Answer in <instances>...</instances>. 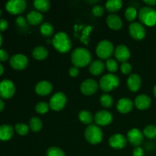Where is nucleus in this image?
<instances>
[{
  "label": "nucleus",
  "instance_id": "1",
  "mask_svg": "<svg viewBox=\"0 0 156 156\" xmlns=\"http://www.w3.org/2000/svg\"><path fill=\"white\" fill-rule=\"evenodd\" d=\"M91 58L92 56L91 53L83 47H78L75 49L71 55L72 63L77 68L87 66L91 64Z\"/></svg>",
  "mask_w": 156,
  "mask_h": 156
},
{
  "label": "nucleus",
  "instance_id": "2",
  "mask_svg": "<svg viewBox=\"0 0 156 156\" xmlns=\"http://www.w3.org/2000/svg\"><path fill=\"white\" fill-rule=\"evenodd\" d=\"M52 44L59 53H68L72 48V41L69 35L65 32H58L54 35Z\"/></svg>",
  "mask_w": 156,
  "mask_h": 156
},
{
  "label": "nucleus",
  "instance_id": "3",
  "mask_svg": "<svg viewBox=\"0 0 156 156\" xmlns=\"http://www.w3.org/2000/svg\"><path fill=\"white\" fill-rule=\"evenodd\" d=\"M140 23L148 27L156 25V10L154 8L145 6L140 10L138 13Z\"/></svg>",
  "mask_w": 156,
  "mask_h": 156
},
{
  "label": "nucleus",
  "instance_id": "4",
  "mask_svg": "<svg viewBox=\"0 0 156 156\" xmlns=\"http://www.w3.org/2000/svg\"><path fill=\"white\" fill-rule=\"evenodd\" d=\"M85 138L91 144H99L103 140V132L98 125L90 124L85 130Z\"/></svg>",
  "mask_w": 156,
  "mask_h": 156
},
{
  "label": "nucleus",
  "instance_id": "5",
  "mask_svg": "<svg viewBox=\"0 0 156 156\" xmlns=\"http://www.w3.org/2000/svg\"><path fill=\"white\" fill-rule=\"evenodd\" d=\"M120 85V79L116 75L109 73L101 77L99 82L101 89L105 92H109L117 88Z\"/></svg>",
  "mask_w": 156,
  "mask_h": 156
},
{
  "label": "nucleus",
  "instance_id": "6",
  "mask_svg": "<svg viewBox=\"0 0 156 156\" xmlns=\"http://www.w3.org/2000/svg\"><path fill=\"white\" fill-rule=\"evenodd\" d=\"M114 53V45L108 40L100 41L96 47V53L101 59H109Z\"/></svg>",
  "mask_w": 156,
  "mask_h": 156
},
{
  "label": "nucleus",
  "instance_id": "7",
  "mask_svg": "<svg viewBox=\"0 0 156 156\" xmlns=\"http://www.w3.org/2000/svg\"><path fill=\"white\" fill-rule=\"evenodd\" d=\"M67 102V97L63 92H56L50 98L49 105L50 109L54 111H60L65 108Z\"/></svg>",
  "mask_w": 156,
  "mask_h": 156
},
{
  "label": "nucleus",
  "instance_id": "8",
  "mask_svg": "<svg viewBox=\"0 0 156 156\" xmlns=\"http://www.w3.org/2000/svg\"><path fill=\"white\" fill-rule=\"evenodd\" d=\"M27 2L24 0H10L7 2L5 9L9 13L12 15H21L25 11Z\"/></svg>",
  "mask_w": 156,
  "mask_h": 156
},
{
  "label": "nucleus",
  "instance_id": "9",
  "mask_svg": "<svg viewBox=\"0 0 156 156\" xmlns=\"http://www.w3.org/2000/svg\"><path fill=\"white\" fill-rule=\"evenodd\" d=\"M15 93V86L9 79L0 82V98L3 99L12 98Z\"/></svg>",
  "mask_w": 156,
  "mask_h": 156
},
{
  "label": "nucleus",
  "instance_id": "10",
  "mask_svg": "<svg viewBox=\"0 0 156 156\" xmlns=\"http://www.w3.org/2000/svg\"><path fill=\"white\" fill-rule=\"evenodd\" d=\"M129 33L134 40L141 41L146 37V30L145 26L140 22H133L129 26Z\"/></svg>",
  "mask_w": 156,
  "mask_h": 156
},
{
  "label": "nucleus",
  "instance_id": "11",
  "mask_svg": "<svg viewBox=\"0 0 156 156\" xmlns=\"http://www.w3.org/2000/svg\"><path fill=\"white\" fill-rule=\"evenodd\" d=\"M9 63L12 69L15 70L25 69L28 66V59L27 56L21 53L13 55L9 59Z\"/></svg>",
  "mask_w": 156,
  "mask_h": 156
},
{
  "label": "nucleus",
  "instance_id": "12",
  "mask_svg": "<svg viewBox=\"0 0 156 156\" xmlns=\"http://www.w3.org/2000/svg\"><path fill=\"white\" fill-rule=\"evenodd\" d=\"M94 122L98 126H108L113 122L114 117L112 114L108 111H99L94 116Z\"/></svg>",
  "mask_w": 156,
  "mask_h": 156
},
{
  "label": "nucleus",
  "instance_id": "13",
  "mask_svg": "<svg viewBox=\"0 0 156 156\" xmlns=\"http://www.w3.org/2000/svg\"><path fill=\"white\" fill-rule=\"evenodd\" d=\"M144 140V135L143 132L137 128H133L127 133V141L132 146L139 147Z\"/></svg>",
  "mask_w": 156,
  "mask_h": 156
},
{
  "label": "nucleus",
  "instance_id": "14",
  "mask_svg": "<svg viewBox=\"0 0 156 156\" xmlns=\"http://www.w3.org/2000/svg\"><path fill=\"white\" fill-rule=\"evenodd\" d=\"M98 84L94 79H88L84 81L80 86L82 93L85 95H92L98 89Z\"/></svg>",
  "mask_w": 156,
  "mask_h": 156
},
{
  "label": "nucleus",
  "instance_id": "15",
  "mask_svg": "<svg viewBox=\"0 0 156 156\" xmlns=\"http://www.w3.org/2000/svg\"><path fill=\"white\" fill-rule=\"evenodd\" d=\"M108 143L113 149H122L126 147L127 144V139L122 134L116 133L110 137Z\"/></svg>",
  "mask_w": 156,
  "mask_h": 156
},
{
  "label": "nucleus",
  "instance_id": "16",
  "mask_svg": "<svg viewBox=\"0 0 156 156\" xmlns=\"http://www.w3.org/2000/svg\"><path fill=\"white\" fill-rule=\"evenodd\" d=\"M114 56L116 59L120 62H126L130 57V51L126 46L120 44L114 50Z\"/></svg>",
  "mask_w": 156,
  "mask_h": 156
},
{
  "label": "nucleus",
  "instance_id": "17",
  "mask_svg": "<svg viewBox=\"0 0 156 156\" xmlns=\"http://www.w3.org/2000/svg\"><path fill=\"white\" fill-rule=\"evenodd\" d=\"M128 88L132 92H136L140 89L142 85V79L138 74L133 73L129 75L126 82Z\"/></svg>",
  "mask_w": 156,
  "mask_h": 156
},
{
  "label": "nucleus",
  "instance_id": "18",
  "mask_svg": "<svg viewBox=\"0 0 156 156\" xmlns=\"http://www.w3.org/2000/svg\"><path fill=\"white\" fill-rule=\"evenodd\" d=\"M134 105L136 107L137 109L144 111L150 108L152 105V99L146 94H140L135 98Z\"/></svg>",
  "mask_w": 156,
  "mask_h": 156
},
{
  "label": "nucleus",
  "instance_id": "19",
  "mask_svg": "<svg viewBox=\"0 0 156 156\" xmlns=\"http://www.w3.org/2000/svg\"><path fill=\"white\" fill-rule=\"evenodd\" d=\"M53 91V85L48 81H41L35 86V92L40 96H47Z\"/></svg>",
  "mask_w": 156,
  "mask_h": 156
},
{
  "label": "nucleus",
  "instance_id": "20",
  "mask_svg": "<svg viewBox=\"0 0 156 156\" xmlns=\"http://www.w3.org/2000/svg\"><path fill=\"white\" fill-rule=\"evenodd\" d=\"M133 102L127 98L120 99L117 103V110L121 114H127L133 110Z\"/></svg>",
  "mask_w": 156,
  "mask_h": 156
},
{
  "label": "nucleus",
  "instance_id": "21",
  "mask_svg": "<svg viewBox=\"0 0 156 156\" xmlns=\"http://www.w3.org/2000/svg\"><path fill=\"white\" fill-rule=\"evenodd\" d=\"M107 24L112 30H118L123 27V21L121 18L116 14H111L107 17Z\"/></svg>",
  "mask_w": 156,
  "mask_h": 156
},
{
  "label": "nucleus",
  "instance_id": "22",
  "mask_svg": "<svg viewBox=\"0 0 156 156\" xmlns=\"http://www.w3.org/2000/svg\"><path fill=\"white\" fill-rule=\"evenodd\" d=\"M14 135V128L8 124H3L0 126V140L1 141H9Z\"/></svg>",
  "mask_w": 156,
  "mask_h": 156
},
{
  "label": "nucleus",
  "instance_id": "23",
  "mask_svg": "<svg viewBox=\"0 0 156 156\" xmlns=\"http://www.w3.org/2000/svg\"><path fill=\"white\" fill-rule=\"evenodd\" d=\"M105 64L104 63L103 61L100 60V59L93 61L89 66V72L93 76H99V75H101L105 71Z\"/></svg>",
  "mask_w": 156,
  "mask_h": 156
},
{
  "label": "nucleus",
  "instance_id": "24",
  "mask_svg": "<svg viewBox=\"0 0 156 156\" xmlns=\"http://www.w3.org/2000/svg\"><path fill=\"white\" fill-rule=\"evenodd\" d=\"M44 16L41 12L37 11H32L27 15V21L31 25H38L42 23Z\"/></svg>",
  "mask_w": 156,
  "mask_h": 156
},
{
  "label": "nucleus",
  "instance_id": "25",
  "mask_svg": "<svg viewBox=\"0 0 156 156\" xmlns=\"http://www.w3.org/2000/svg\"><path fill=\"white\" fill-rule=\"evenodd\" d=\"M48 50L47 48L42 46H39V47H36L34 48L33 51H32V56L37 60H44V59H47L48 56Z\"/></svg>",
  "mask_w": 156,
  "mask_h": 156
},
{
  "label": "nucleus",
  "instance_id": "26",
  "mask_svg": "<svg viewBox=\"0 0 156 156\" xmlns=\"http://www.w3.org/2000/svg\"><path fill=\"white\" fill-rule=\"evenodd\" d=\"M123 5V2L121 0H108L105 3V8L107 11L114 14L120 10Z\"/></svg>",
  "mask_w": 156,
  "mask_h": 156
},
{
  "label": "nucleus",
  "instance_id": "27",
  "mask_svg": "<svg viewBox=\"0 0 156 156\" xmlns=\"http://www.w3.org/2000/svg\"><path fill=\"white\" fill-rule=\"evenodd\" d=\"M34 6L39 12H47L50 9V2L48 0H35Z\"/></svg>",
  "mask_w": 156,
  "mask_h": 156
},
{
  "label": "nucleus",
  "instance_id": "28",
  "mask_svg": "<svg viewBox=\"0 0 156 156\" xmlns=\"http://www.w3.org/2000/svg\"><path fill=\"white\" fill-rule=\"evenodd\" d=\"M79 119L82 123L84 124H91L94 116L90 111H86V110H82L79 113Z\"/></svg>",
  "mask_w": 156,
  "mask_h": 156
},
{
  "label": "nucleus",
  "instance_id": "29",
  "mask_svg": "<svg viewBox=\"0 0 156 156\" xmlns=\"http://www.w3.org/2000/svg\"><path fill=\"white\" fill-rule=\"evenodd\" d=\"M40 32L43 36L49 37H51L54 33V27L52 25V24L49 22L43 23L40 27Z\"/></svg>",
  "mask_w": 156,
  "mask_h": 156
},
{
  "label": "nucleus",
  "instance_id": "30",
  "mask_svg": "<svg viewBox=\"0 0 156 156\" xmlns=\"http://www.w3.org/2000/svg\"><path fill=\"white\" fill-rule=\"evenodd\" d=\"M43 127L42 120L37 117H34L29 121V128L33 132H39L41 130Z\"/></svg>",
  "mask_w": 156,
  "mask_h": 156
},
{
  "label": "nucleus",
  "instance_id": "31",
  "mask_svg": "<svg viewBox=\"0 0 156 156\" xmlns=\"http://www.w3.org/2000/svg\"><path fill=\"white\" fill-rule=\"evenodd\" d=\"M144 136L149 140L156 139V126L155 125H148L144 128L143 132Z\"/></svg>",
  "mask_w": 156,
  "mask_h": 156
},
{
  "label": "nucleus",
  "instance_id": "32",
  "mask_svg": "<svg viewBox=\"0 0 156 156\" xmlns=\"http://www.w3.org/2000/svg\"><path fill=\"white\" fill-rule=\"evenodd\" d=\"M101 105L105 108H110L114 105V98L108 94H101L100 98Z\"/></svg>",
  "mask_w": 156,
  "mask_h": 156
},
{
  "label": "nucleus",
  "instance_id": "33",
  "mask_svg": "<svg viewBox=\"0 0 156 156\" xmlns=\"http://www.w3.org/2000/svg\"><path fill=\"white\" fill-rule=\"evenodd\" d=\"M138 13L139 12H137L136 8L133 7V6L128 7L127 9H126V11H125V18H126L128 21L132 22V21H133L136 18V17L138 16Z\"/></svg>",
  "mask_w": 156,
  "mask_h": 156
},
{
  "label": "nucleus",
  "instance_id": "34",
  "mask_svg": "<svg viewBox=\"0 0 156 156\" xmlns=\"http://www.w3.org/2000/svg\"><path fill=\"white\" fill-rule=\"evenodd\" d=\"M50 108V105L48 103L45 101H41L37 104V105L35 106V111L40 114H44L48 112Z\"/></svg>",
  "mask_w": 156,
  "mask_h": 156
},
{
  "label": "nucleus",
  "instance_id": "35",
  "mask_svg": "<svg viewBox=\"0 0 156 156\" xmlns=\"http://www.w3.org/2000/svg\"><path fill=\"white\" fill-rule=\"evenodd\" d=\"M47 156H66L65 152L57 146H51L47 151Z\"/></svg>",
  "mask_w": 156,
  "mask_h": 156
},
{
  "label": "nucleus",
  "instance_id": "36",
  "mask_svg": "<svg viewBox=\"0 0 156 156\" xmlns=\"http://www.w3.org/2000/svg\"><path fill=\"white\" fill-rule=\"evenodd\" d=\"M15 129L18 135L26 136L27 134H28L29 126L24 123H17L15 126Z\"/></svg>",
  "mask_w": 156,
  "mask_h": 156
},
{
  "label": "nucleus",
  "instance_id": "37",
  "mask_svg": "<svg viewBox=\"0 0 156 156\" xmlns=\"http://www.w3.org/2000/svg\"><path fill=\"white\" fill-rule=\"evenodd\" d=\"M105 67L111 73H115L118 69V64H117V62L115 59H109L106 61Z\"/></svg>",
  "mask_w": 156,
  "mask_h": 156
},
{
  "label": "nucleus",
  "instance_id": "38",
  "mask_svg": "<svg viewBox=\"0 0 156 156\" xmlns=\"http://www.w3.org/2000/svg\"><path fill=\"white\" fill-rule=\"evenodd\" d=\"M92 15L95 17H101L105 13V9L101 5H96L92 8Z\"/></svg>",
  "mask_w": 156,
  "mask_h": 156
},
{
  "label": "nucleus",
  "instance_id": "39",
  "mask_svg": "<svg viewBox=\"0 0 156 156\" xmlns=\"http://www.w3.org/2000/svg\"><path fill=\"white\" fill-rule=\"evenodd\" d=\"M120 70L124 75H128L132 72V66L129 62H123L120 66Z\"/></svg>",
  "mask_w": 156,
  "mask_h": 156
},
{
  "label": "nucleus",
  "instance_id": "40",
  "mask_svg": "<svg viewBox=\"0 0 156 156\" xmlns=\"http://www.w3.org/2000/svg\"><path fill=\"white\" fill-rule=\"evenodd\" d=\"M27 19L25 18L22 16H19L16 18L15 20V22H16V24L19 27H24L27 24Z\"/></svg>",
  "mask_w": 156,
  "mask_h": 156
},
{
  "label": "nucleus",
  "instance_id": "41",
  "mask_svg": "<svg viewBox=\"0 0 156 156\" xmlns=\"http://www.w3.org/2000/svg\"><path fill=\"white\" fill-rule=\"evenodd\" d=\"M9 53L3 49H0V62H5L9 59Z\"/></svg>",
  "mask_w": 156,
  "mask_h": 156
},
{
  "label": "nucleus",
  "instance_id": "42",
  "mask_svg": "<svg viewBox=\"0 0 156 156\" xmlns=\"http://www.w3.org/2000/svg\"><path fill=\"white\" fill-rule=\"evenodd\" d=\"M69 76H71V77H77L79 74V68H77V67L76 66L71 67V68L69 69Z\"/></svg>",
  "mask_w": 156,
  "mask_h": 156
},
{
  "label": "nucleus",
  "instance_id": "43",
  "mask_svg": "<svg viewBox=\"0 0 156 156\" xmlns=\"http://www.w3.org/2000/svg\"><path fill=\"white\" fill-rule=\"evenodd\" d=\"M133 156H144V150L140 146L135 147L133 150Z\"/></svg>",
  "mask_w": 156,
  "mask_h": 156
},
{
  "label": "nucleus",
  "instance_id": "44",
  "mask_svg": "<svg viewBox=\"0 0 156 156\" xmlns=\"http://www.w3.org/2000/svg\"><path fill=\"white\" fill-rule=\"evenodd\" d=\"M8 26H9L8 21L4 18H1L0 19V32L5 31L8 28Z\"/></svg>",
  "mask_w": 156,
  "mask_h": 156
},
{
  "label": "nucleus",
  "instance_id": "45",
  "mask_svg": "<svg viewBox=\"0 0 156 156\" xmlns=\"http://www.w3.org/2000/svg\"><path fill=\"white\" fill-rule=\"evenodd\" d=\"M143 2L147 5L148 6H149V7H152V6L156 5V0H144Z\"/></svg>",
  "mask_w": 156,
  "mask_h": 156
},
{
  "label": "nucleus",
  "instance_id": "46",
  "mask_svg": "<svg viewBox=\"0 0 156 156\" xmlns=\"http://www.w3.org/2000/svg\"><path fill=\"white\" fill-rule=\"evenodd\" d=\"M5 109V103L2 101V99L0 98V112L4 111Z\"/></svg>",
  "mask_w": 156,
  "mask_h": 156
},
{
  "label": "nucleus",
  "instance_id": "47",
  "mask_svg": "<svg viewBox=\"0 0 156 156\" xmlns=\"http://www.w3.org/2000/svg\"><path fill=\"white\" fill-rule=\"evenodd\" d=\"M3 73H4V67H3V66L0 63V76L3 74Z\"/></svg>",
  "mask_w": 156,
  "mask_h": 156
},
{
  "label": "nucleus",
  "instance_id": "48",
  "mask_svg": "<svg viewBox=\"0 0 156 156\" xmlns=\"http://www.w3.org/2000/svg\"><path fill=\"white\" fill-rule=\"evenodd\" d=\"M2 41H3V38H2V36L1 33H0V47L2 46Z\"/></svg>",
  "mask_w": 156,
  "mask_h": 156
},
{
  "label": "nucleus",
  "instance_id": "49",
  "mask_svg": "<svg viewBox=\"0 0 156 156\" xmlns=\"http://www.w3.org/2000/svg\"><path fill=\"white\" fill-rule=\"evenodd\" d=\"M153 94L154 96H155V98H156V85L154 86L153 88Z\"/></svg>",
  "mask_w": 156,
  "mask_h": 156
},
{
  "label": "nucleus",
  "instance_id": "50",
  "mask_svg": "<svg viewBox=\"0 0 156 156\" xmlns=\"http://www.w3.org/2000/svg\"><path fill=\"white\" fill-rule=\"evenodd\" d=\"M1 15H2V11L1 9H0V16H1Z\"/></svg>",
  "mask_w": 156,
  "mask_h": 156
}]
</instances>
